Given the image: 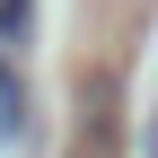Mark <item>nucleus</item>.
I'll return each instance as SVG.
<instances>
[{
  "mask_svg": "<svg viewBox=\"0 0 158 158\" xmlns=\"http://www.w3.org/2000/svg\"><path fill=\"white\" fill-rule=\"evenodd\" d=\"M27 9H35V0H0V44H18V35H27Z\"/></svg>",
  "mask_w": 158,
  "mask_h": 158,
  "instance_id": "1",
  "label": "nucleus"
}]
</instances>
